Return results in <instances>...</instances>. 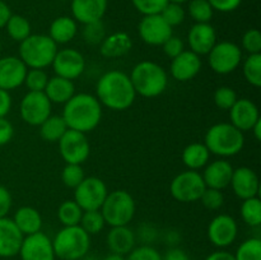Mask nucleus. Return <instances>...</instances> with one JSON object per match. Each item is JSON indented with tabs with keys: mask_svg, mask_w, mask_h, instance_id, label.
I'll list each match as a JSON object with an SVG mask.
<instances>
[{
	"mask_svg": "<svg viewBox=\"0 0 261 260\" xmlns=\"http://www.w3.org/2000/svg\"><path fill=\"white\" fill-rule=\"evenodd\" d=\"M78 33L76 20L71 17L61 15L53 20L48 30V36L56 45H64L73 40Z\"/></svg>",
	"mask_w": 261,
	"mask_h": 260,
	"instance_id": "c85d7f7f",
	"label": "nucleus"
},
{
	"mask_svg": "<svg viewBox=\"0 0 261 260\" xmlns=\"http://www.w3.org/2000/svg\"><path fill=\"white\" fill-rule=\"evenodd\" d=\"M82 214L83 209L75 203V200L63 201L58 208V218L64 227L78 226Z\"/></svg>",
	"mask_w": 261,
	"mask_h": 260,
	"instance_id": "473e14b6",
	"label": "nucleus"
},
{
	"mask_svg": "<svg viewBox=\"0 0 261 260\" xmlns=\"http://www.w3.org/2000/svg\"><path fill=\"white\" fill-rule=\"evenodd\" d=\"M244 76L251 86L259 88L261 86V54H251L242 65Z\"/></svg>",
	"mask_w": 261,
	"mask_h": 260,
	"instance_id": "f704fd0d",
	"label": "nucleus"
},
{
	"mask_svg": "<svg viewBox=\"0 0 261 260\" xmlns=\"http://www.w3.org/2000/svg\"><path fill=\"white\" fill-rule=\"evenodd\" d=\"M233 255L236 260H261V240L259 237L245 240Z\"/></svg>",
	"mask_w": 261,
	"mask_h": 260,
	"instance_id": "c9c22d12",
	"label": "nucleus"
},
{
	"mask_svg": "<svg viewBox=\"0 0 261 260\" xmlns=\"http://www.w3.org/2000/svg\"><path fill=\"white\" fill-rule=\"evenodd\" d=\"M135 200L126 190H114L107 194L101 206L105 222L110 227L127 226L134 218Z\"/></svg>",
	"mask_w": 261,
	"mask_h": 260,
	"instance_id": "0eeeda50",
	"label": "nucleus"
},
{
	"mask_svg": "<svg viewBox=\"0 0 261 260\" xmlns=\"http://www.w3.org/2000/svg\"><path fill=\"white\" fill-rule=\"evenodd\" d=\"M13 221L18 229L22 232L23 236L40 232L42 228V217H41L40 212L33 206L24 205L18 208L13 217Z\"/></svg>",
	"mask_w": 261,
	"mask_h": 260,
	"instance_id": "cd10ccee",
	"label": "nucleus"
},
{
	"mask_svg": "<svg viewBox=\"0 0 261 260\" xmlns=\"http://www.w3.org/2000/svg\"><path fill=\"white\" fill-rule=\"evenodd\" d=\"M229 119L233 126L244 133L251 130L261 117L259 109L251 99L237 98V101L229 110Z\"/></svg>",
	"mask_w": 261,
	"mask_h": 260,
	"instance_id": "6ab92c4d",
	"label": "nucleus"
},
{
	"mask_svg": "<svg viewBox=\"0 0 261 260\" xmlns=\"http://www.w3.org/2000/svg\"><path fill=\"white\" fill-rule=\"evenodd\" d=\"M200 201L206 209H209V211H217V209L221 208L224 203L223 193H222V190L206 188L205 190H204L203 195H201Z\"/></svg>",
	"mask_w": 261,
	"mask_h": 260,
	"instance_id": "a18cd8bd",
	"label": "nucleus"
},
{
	"mask_svg": "<svg viewBox=\"0 0 261 260\" xmlns=\"http://www.w3.org/2000/svg\"><path fill=\"white\" fill-rule=\"evenodd\" d=\"M43 93L47 96L51 103L65 105L75 94V86L70 79L55 75L53 78H48L47 86Z\"/></svg>",
	"mask_w": 261,
	"mask_h": 260,
	"instance_id": "bb28decb",
	"label": "nucleus"
},
{
	"mask_svg": "<svg viewBox=\"0 0 261 260\" xmlns=\"http://www.w3.org/2000/svg\"><path fill=\"white\" fill-rule=\"evenodd\" d=\"M0 54H2V42H0Z\"/></svg>",
	"mask_w": 261,
	"mask_h": 260,
	"instance_id": "680f3d73",
	"label": "nucleus"
},
{
	"mask_svg": "<svg viewBox=\"0 0 261 260\" xmlns=\"http://www.w3.org/2000/svg\"><path fill=\"white\" fill-rule=\"evenodd\" d=\"M189 14L195 23H209L213 18L214 10L208 0H190Z\"/></svg>",
	"mask_w": 261,
	"mask_h": 260,
	"instance_id": "4c0bfd02",
	"label": "nucleus"
},
{
	"mask_svg": "<svg viewBox=\"0 0 261 260\" xmlns=\"http://www.w3.org/2000/svg\"><path fill=\"white\" fill-rule=\"evenodd\" d=\"M132 47L133 40L126 32H115L99 43V53L106 59H119L126 55Z\"/></svg>",
	"mask_w": 261,
	"mask_h": 260,
	"instance_id": "a878e982",
	"label": "nucleus"
},
{
	"mask_svg": "<svg viewBox=\"0 0 261 260\" xmlns=\"http://www.w3.org/2000/svg\"><path fill=\"white\" fill-rule=\"evenodd\" d=\"M213 10H218L221 13H229L236 10L241 5L242 0H208Z\"/></svg>",
	"mask_w": 261,
	"mask_h": 260,
	"instance_id": "8fccbe9b",
	"label": "nucleus"
},
{
	"mask_svg": "<svg viewBox=\"0 0 261 260\" xmlns=\"http://www.w3.org/2000/svg\"><path fill=\"white\" fill-rule=\"evenodd\" d=\"M58 45L48 35H30L19 43L18 58L30 69H45L53 64Z\"/></svg>",
	"mask_w": 261,
	"mask_h": 260,
	"instance_id": "423d86ee",
	"label": "nucleus"
},
{
	"mask_svg": "<svg viewBox=\"0 0 261 260\" xmlns=\"http://www.w3.org/2000/svg\"><path fill=\"white\" fill-rule=\"evenodd\" d=\"M61 116L68 129L87 134L101 122L102 105L93 94L75 93L64 105Z\"/></svg>",
	"mask_w": 261,
	"mask_h": 260,
	"instance_id": "f03ea898",
	"label": "nucleus"
},
{
	"mask_svg": "<svg viewBox=\"0 0 261 260\" xmlns=\"http://www.w3.org/2000/svg\"><path fill=\"white\" fill-rule=\"evenodd\" d=\"M188 42L190 51L196 55H208L217 43L216 28L211 23H195L189 30Z\"/></svg>",
	"mask_w": 261,
	"mask_h": 260,
	"instance_id": "aec40b11",
	"label": "nucleus"
},
{
	"mask_svg": "<svg viewBox=\"0 0 261 260\" xmlns=\"http://www.w3.org/2000/svg\"><path fill=\"white\" fill-rule=\"evenodd\" d=\"M84 177L86 175H84L83 167L76 163H66L61 172V181L64 185L70 189H75L84 180Z\"/></svg>",
	"mask_w": 261,
	"mask_h": 260,
	"instance_id": "ea45409f",
	"label": "nucleus"
},
{
	"mask_svg": "<svg viewBox=\"0 0 261 260\" xmlns=\"http://www.w3.org/2000/svg\"><path fill=\"white\" fill-rule=\"evenodd\" d=\"M53 246L60 260H82L91 249V236L79 224L63 227L54 237Z\"/></svg>",
	"mask_w": 261,
	"mask_h": 260,
	"instance_id": "39448f33",
	"label": "nucleus"
},
{
	"mask_svg": "<svg viewBox=\"0 0 261 260\" xmlns=\"http://www.w3.org/2000/svg\"><path fill=\"white\" fill-rule=\"evenodd\" d=\"M99 103L114 111L127 110L135 101V89L130 76L121 70H110L101 75L96 86Z\"/></svg>",
	"mask_w": 261,
	"mask_h": 260,
	"instance_id": "f257e3e1",
	"label": "nucleus"
},
{
	"mask_svg": "<svg viewBox=\"0 0 261 260\" xmlns=\"http://www.w3.org/2000/svg\"><path fill=\"white\" fill-rule=\"evenodd\" d=\"M12 109V96L5 89H0V117H5Z\"/></svg>",
	"mask_w": 261,
	"mask_h": 260,
	"instance_id": "864d4df0",
	"label": "nucleus"
},
{
	"mask_svg": "<svg viewBox=\"0 0 261 260\" xmlns=\"http://www.w3.org/2000/svg\"><path fill=\"white\" fill-rule=\"evenodd\" d=\"M63 2H66V0H63Z\"/></svg>",
	"mask_w": 261,
	"mask_h": 260,
	"instance_id": "e2e57ef3",
	"label": "nucleus"
},
{
	"mask_svg": "<svg viewBox=\"0 0 261 260\" xmlns=\"http://www.w3.org/2000/svg\"><path fill=\"white\" fill-rule=\"evenodd\" d=\"M28 68L17 56L0 58V89L13 91L24 83Z\"/></svg>",
	"mask_w": 261,
	"mask_h": 260,
	"instance_id": "f3484780",
	"label": "nucleus"
},
{
	"mask_svg": "<svg viewBox=\"0 0 261 260\" xmlns=\"http://www.w3.org/2000/svg\"><path fill=\"white\" fill-rule=\"evenodd\" d=\"M103 260H126V256H124V255L114 254V252H111V254H109V255H107V256H105Z\"/></svg>",
	"mask_w": 261,
	"mask_h": 260,
	"instance_id": "bf43d9fd",
	"label": "nucleus"
},
{
	"mask_svg": "<svg viewBox=\"0 0 261 260\" xmlns=\"http://www.w3.org/2000/svg\"><path fill=\"white\" fill-rule=\"evenodd\" d=\"M205 189L206 186L201 173L193 170L180 172L170 184L171 195L181 203L199 201Z\"/></svg>",
	"mask_w": 261,
	"mask_h": 260,
	"instance_id": "6e6552de",
	"label": "nucleus"
},
{
	"mask_svg": "<svg viewBox=\"0 0 261 260\" xmlns=\"http://www.w3.org/2000/svg\"><path fill=\"white\" fill-rule=\"evenodd\" d=\"M79 226L89 236H92V235L99 233L105 228V226H106V222H105L101 211H84L83 214H82Z\"/></svg>",
	"mask_w": 261,
	"mask_h": 260,
	"instance_id": "e433bc0d",
	"label": "nucleus"
},
{
	"mask_svg": "<svg viewBox=\"0 0 261 260\" xmlns=\"http://www.w3.org/2000/svg\"><path fill=\"white\" fill-rule=\"evenodd\" d=\"M23 237L12 218H0V257L9 259L18 255Z\"/></svg>",
	"mask_w": 261,
	"mask_h": 260,
	"instance_id": "5701e85b",
	"label": "nucleus"
},
{
	"mask_svg": "<svg viewBox=\"0 0 261 260\" xmlns=\"http://www.w3.org/2000/svg\"><path fill=\"white\" fill-rule=\"evenodd\" d=\"M170 3H176V4H182V3L189 2V0H168Z\"/></svg>",
	"mask_w": 261,
	"mask_h": 260,
	"instance_id": "052dcab7",
	"label": "nucleus"
},
{
	"mask_svg": "<svg viewBox=\"0 0 261 260\" xmlns=\"http://www.w3.org/2000/svg\"><path fill=\"white\" fill-rule=\"evenodd\" d=\"M161 17L166 20L168 25L171 27H176V25L182 24L184 20H185L186 13L184 10L182 5L176 4V3H167L165 8H163L162 12L160 13Z\"/></svg>",
	"mask_w": 261,
	"mask_h": 260,
	"instance_id": "a19ab883",
	"label": "nucleus"
},
{
	"mask_svg": "<svg viewBox=\"0 0 261 260\" xmlns=\"http://www.w3.org/2000/svg\"><path fill=\"white\" fill-rule=\"evenodd\" d=\"M109 190L103 180L96 176L84 177L74 189V200L84 211H99Z\"/></svg>",
	"mask_w": 261,
	"mask_h": 260,
	"instance_id": "9d476101",
	"label": "nucleus"
},
{
	"mask_svg": "<svg viewBox=\"0 0 261 260\" xmlns=\"http://www.w3.org/2000/svg\"><path fill=\"white\" fill-rule=\"evenodd\" d=\"M18 255L22 260H55L53 240L42 231L23 237Z\"/></svg>",
	"mask_w": 261,
	"mask_h": 260,
	"instance_id": "2eb2a0df",
	"label": "nucleus"
},
{
	"mask_svg": "<svg viewBox=\"0 0 261 260\" xmlns=\"http://www.w3.org/2000/svg\"><path fill=\"white\" fill-rule=\"evenodd\" d=\"M205 260H236L234 259V255L231 254L229 251L226 250H218V251H214L212 254H209L205 257Z\"/></svg>",
	"mask_w": 261,
	"mask_h": 260,
	"instance_id": "4d7b16f0",
	"label": "nucleus"
},
{
	"mask_svg": "<svg viewBox=\"0 0 261 260\" xmlns=\"http://www.w3.org/2000/svg\"><path fill=\"white\" fill-rule=\"evenodd\" d=\"M10 15H12V10L8 7L7 3L0 0V30L5 27L7 22L9 20Z\"/></svg>",
	"mask_w": 261,
	"mask_h": 260,
	"instance_id": "6e6d98bb",
	"label": "nucleus"
},
{
	"mask_svg": "<svg viewBox=\"0 0 261 260\" xmlns=\"http://www.w3.org/2000/svg\"><path fill=\"white\" fill-rule=\"evenodd\" d=\"M251 132L254 133V137H255V139L257 140V142L261 140V119L256 122V124L254 125V126H252Z\"/></svg>",
	"mask_w": 261,
	"mask_h": 260,
	"instance_id": "13d9d810",
	"label": "nucleus"
},
{
	"mask_svg": "<svg viewBox=\"0 0 261 260\" xmlns=\"http://www.w3.org/2000/svg\"><path fill=\"white\" fill-rule=\"evenodd\" d=\"M233 170V166L228 161L216 160L208 162L201 176H203L206 188L223 190L227 186H229Z\"/></svg>",
	"mask_w": 261,
	"mask_h": 260,
	"instance_id": "b1692460",
	"label": "nucleus"
},
{
	"mask_svg": "<svg viewBox=\"0 0 261 260\" xmlns=\"http://www.w3.org/2000/svg\"><path fill=\"white\" fill-rule=\"evenodd\" d=\"M135 233L127 226L111 227L106 237V244L110 251L126 256L135 247Z\"/></svg>",
	"mask_w": 261,
	"mask_h": 260,
	"instance_id": "393cba45",
	"label": "nucleus"
},
{
	"mask_svg": "<svg viewBox=\"0 0 261 260\" xmlns=\"http://www.w3.org/2000/svg\"><path fill=\"white\" fill-rule=\"evenodd\" d=\"M106 37V31L102 20L89 24H84L83 28V38L89 45H99Z\"/></svg>",
	"mask_w": 261,
	"mask_h": 260,
	"instance_id": "37998d69",
	"label": "nucleus"
},
{
	"mask_svg": "<svg viewBox=\"0 0 261 260\" xmlns=\"http://www.w3.org/2000/svg\"><path fill=\"white\" fill-rule=\"evenodd\" d=\"M241 61V47L231 41L217 42L208 54L209 66L214 73L221 75H226L236 70Z\"/></svg>",
	"mask_w": 261,
	"mask_h": 260,
	"instance_id": "1a4fd4ad",
	"label": "nucleus"
},
{
	"mask_svg": "<svg viewBox=\"0 0 261 260\" xmlns=\"http://www.w3.org/2000/svg\"><path fill=\"white\" fill-rule=\"evenodd\" d=\"M53 103L43 92H28L19 105V114L23 121L31 126H40L51 115Z\"/></svg>",
	"mask_w": 261,
	"mask_h": 260,
	"instance_id": "9b49d317",
	"label": "nucleus"
},
{
	"mask_svg": "<svg viewBox=\"0 0 261 260\" xmlns=\"http://www.w3.org/2000/svg\"><path fill=\"white\" fill-rule=\"evenodd\" d=\"M163 53L166 54V56H168L170 59L176 58L177 55H180L184 50H185V46L181 38L176 37V36H171L168 40L165 41V43L162 45Z\"/></svg>",
	"mask_w": 261,
	"mask_h": 260,
	"instance_id": "09e8293b",
	"label": "nucleus"
},
{
	"mask_svg": "<svg viewBox=\"0 0 261 260\" xmlns=\"http://www.w3.org/2000/svg\"><path fill=\"white\" fill-rule=\"evenodd\" d=\"M237 101V93L233 88L227 86H222L214 92V103L221 110H231L234 102Z\"/></svg>",
	"mask_w": 261,
	"mask_h": 260,
	"instance_id": "79ce46f5",
	"label": "nucleus"
},
{
	"mask_svg": "<svg viewBox=\"0 0 261 260\" xmlns=\"http://www.w3.org/2000/svg\"><path fill=\"white\" fill-rule=\"evenodd\" d=\"M5 28H7V32L9 35V37L19 43L23 40H25L28 36L32 35L31 33V30H32L31 28V23L28 22L27 18L19 14L10 15L9 20L5 24Z\"/></svg>",
	"mask_w": 261,
	"mask_h": 260,
	"instance_id": "2f4dec72",
	"label": "nucleus"
},
{
	"mask_svg": "<svg viewBox=\"0 0 261 260\" xmlns=\"http://www.w3.org/2000/svg\"><path fill=\"white\" fill-rule=\"evenodd\" d=\"M242 47L251 54H261V33L256 28L246 31L242 36Z\"/></svg>",
	"mask_w": 261,
	"mask_h": 260,
	"instance_id": "de8ad7c7",
	"label": "nucleus"
},
{
	"mask_svg": "<svg viewBox=\"0 0 261 260\" xmlns=\"http://www.w3.org/2000/svg\"><path fill=\"white\" fill-rule=\"evenodd\" d=\"M138 33L147 45L162 46L172 36V27L166 23L161 14L143 15L138 25Z\"/></svg>",
	"mask_w": 261,
	"mask_h": 260,
	"instance_id": "dca6fc26",
	"label": "nucleus"
},
{
	"mask_svg": "<svg viewBox=\"0 0 261 260\" xmlns=\"http://www.w3.org/2000/svg\"><path fill=\"white\" fill-rule=\"evenodd\" d=\"M229 185L232 186V190L236 196L242 200L257 196L260 191L259 176L252 168L246 166L234 168Z\"/></svg>",
	"mask_w": 261,
	"mask_h": 260,
	"instance_id": "a211bd4d",
	"label": "nucleus"
},
{
	"mask_svg": "<svg viewBox=\"0 0 261 260\" xmlns=\"http://www.w3.org/2000/svg\"><path fill=\"white\" fill-rule=\"evenodd\" d=\"M135 9L143 15L160 14L167 5L168 0H132Z\"/></svg>",
	"mask_w": 261,
	"mask_h": 260,
	"instance_id": "c03bdc74",
	"label": "nucleus"
},
{
	"mask_svg": "<svg viewBox=\"0 0 261 260\" xmlns=\"http://www.w3.org/2000/svg\"><path fill=\"white\" fill-rule=\"evenodd\" d=\"M208 239L219 249L228 247L236 241L239 226L233 217L228 214H218L208 224Z\"/></svg>",
	"mask_w": 261,
	"mask_h": 260,
	"instance_id": "4468645a",
	"label": "nucleus"
},
{
	"mask_svg": "<svg viewBox=\"0 0 261 260\" xmlns=\"http://www.w3.org/2000/svg\"><path fill=\"white\" fill-rule=\"evenodd\" d=\"M58 143L60 155L65 163L82 165L88 160L91 145L84 133L68 129Z\"/></svg>",
	"mask_w": 261,
	"mask_h": 260,
	"instance_id": "f8f14e48",
	"label": "nucleus"
},
{
	"mask_svg": "<svg viewBox=\"0 0 261 260\" xmlns=\"http://www.w3.org/2000/svg\"><path fill=\"white\" fill-rule=\"evenodd\" d=\"M126 260H162V255L154 247L142 245L139 247H134L126 255Z\"/></svg>",
	"mask_w": 261,
	"mask_h": 260,
	"instance_id": "49530a36",
	"label": "nucleus"
},
{
	"mask_svg": "<svg viewBox=\"0 0 261 260\" xmlns=\"http://www.w3.org/2000/svg\"><path fill=\"white\" fill-rule=\"evenodd\" d=\"M211 154L204 143H191L184 149L182 162L189 170L198 171L208 165Z\"/></svg>",
	"mask_w": 261,
	"mask_h": 260,
	"instance_id": "c756f323",
	"label": "nucleus"
},
{
	"mask_svg": "<svg viewBox=\"0 0 261 260\" xmlns=\"http://www.w3.org/2000/svg\"><path fill=\"white\" fill-rule=\"evenodd\" d=\"M14 135V127L12 122L5 117H0V145H5L12 140Z\"/></svg>",
	"mask_w": 261,
	"mask_h": 260,
	"instance_id": "603ef678",
	"label": "nucleus"
},
{
	"mask_svg": "<svg viewBox=\"0 0 261 260\" xmlns=\"http://www.w3.org/2000/svg\"><path fill=\"white\" fill-rule=\"evenodd\" d=\"M68 130L61 115H50L40 125V135L43 140L50 143H58Z\"/></svg>",
	"mask_w": 261,
	"mask_h": 260,
	"instance_id": "7c9ffc66",
	"label": "nucleus"
},
{
	"mask_svg": "<svg viewBox=\"0 0 261 260\" xmlns=\"http://www.w3.org/2000/svg\"><path fill=\"white\" fill-rule=\"evenodd\" d=\"M162 260H190V256L185 250L180 247H172L166 251V254L162 256Z\"/></svg>",
	"mask_w": 261,
	"mask_h": 260,
	"instance_id": "5fc2aeb1",
	"label": "nucleus"
},
{
	"mask_svg": "<svg viewBox=\"0 0 261 260\" xmlns=\"http://www.w3.org/2000/svg\"><path fill=\"white\" fill-rule=\"evenodd\" d=\"M51 66L55 75L74 81L86 70V59L83 54L75 48H61L56 53Z\"/></svg>",
	"mask_w": 261,
	"mask_h": 260,
	"instance_id": "ddd939ff",
	"label": "nucleus"
},
{
	"mask_svg": "<svg viewBox=\"0 0 261 260\" xmlns=\"http://www.w3.org/2000/svg\"><path fill=\"white\" fill-rule=\"evenodd\" d=\"M129 76L135 93L142 97L147 98L158 97L167 88V71L154 61H140L133 68Z\"/></svg>",
	"mask_w": 261,
	"mask_h": 260,
	"instance_id": "7ed1b4c3",
	"label": "nucleus"
},
{
	"mask_svg": "<svg viewBox=\"0 0 261 260\" xmlns=\"http://www.w3.org/2000/svg\"><path fill=\"white\" fill-rule=\"evenodd\" d=\"M204 144L209 152L219 157H233L245 145V135L231 122H218L208 129Z\"/></svg>",
	"mask_w": 261,
	"mask_h": 260,
	"instance_id": "20e7f679",
	"label": "nucleus"
},
{
	"mask_svg": "<svg viewBox=\"0 0 261 260\" xmlns=\"http://www.w3.org/2000/svg\"><path fill=\"white\" fill-rule=\"evenodd\" d=\"M201 69V59L190 50H184L172 59L170 73L177 82H189L195 78Z\"/></svg>",
	"mask_w": 261,
	"mask_h": 260,
	"instance_id": "412c9836",
	"label": "nucleus"
},
{
	"mask_svg": "<svg viewBox=\"0 0 261 260\" xmlns=\"http://www.w3.org/2000/svg\"><path fill=\"white\" fill-rule=\"evenodd\" d=\"M71 14L82 24L99 22L105 17L109 0H70Z\"/></svg>",
	"mask_w": 261,
	"mask_h": 260,
	"instance_id": "4be33fe9",
	"label": "nucleus"
},
{
	"mask_svg": "<svg viewBox=\"0 0 261 260\" xmlns=\"http://www.w3.org/2000/svg\"><path fill=\"white\" fill-rule=\"evenodd\" d=\"M48 74L45 69H30L24 78V86L28 92H43L48 82Z\"/></svg>",
	"mask_w": 261,
	"mask_h": 260,
	"instance_id": "58836bf2",
	"label": "nucleus"
},
{
	"mask_svg": "<svg viewBox=\"0 0 261 260\" xmlns=\"http://www.w3.org/2000/svg\"><path fill=\"white\" fill-rule=\"evenodd\" d=\"M241 217L250 227H259L261 224V201L259 196L242 200Z\"/></svg>",
	"mask_w": 261,
	"mask_h": 260,
	"instance_id": "72a5a7b5",
	"label": "nucleus"
},
{
	"mask_svg": "<svg viewBox=\"0 0 261 260\" xmlns=\"http://www.w3.org/2000/svg\"><path fill=\"white\" fill-rule=\"evenodd\" d=\"M13 199L12 194L5 186L0 185V218L7 217L12 209Z\"/></svg>",
	"mask_w": 261,
	"mask_h": 260,
	"instance_id": "3c124183",
	"label": "nucleus"
}]
</instances>
